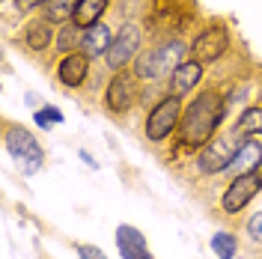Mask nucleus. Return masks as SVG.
Returning <instances> with one entry per match:
<instances>
[{
	"instance_id": "nucleus-1",
	"label": "nucleus",
	"mask_w": 262,
	"mask_h": 259,
	"mask_svg": "<svg viewBox=\"0 0 262 259\" xmlns=\"http://www.w3.org/2000/svg\"><path fill=\"white\" fill-rule=\"evenodd\" d=\"M224 122H227V93L217 83H206L182 111L173 155H185V152L196 155L209 140H214L221 134Z\"/></svg>"
},
{
	"instance_id": "nucleus-2",
	"label": "nucleus",
	"mask_w": 262,
	"mask_h": 259,
	"mask_svg": "<svg viewBox=\"0 0 262 259\" xmlns=\"http://www.w3.org/2000/svg\"><path fill=\"white\" fill-rule=\"evenodd\" d=\"M188 45L182 39H167L152 48L140 51V57L134 60V75L140 81H161L164 75H173V69L185 60Z\"/></svg>"
},
{
	"instance_id": "nucleus-3",
	"label": "nucleus",
	"mask_w": 262,
	"mask_h": 259,
	"mask_svg": "<svg viewBox=\"0 0 262 259\" xmlns=\"http://www.w3.org/2000/svg\"><path fill=\"white\" fill-rule=\"evenodd\" d=\"M3 146L6 152L12 155V161L21 167V173H39L42 164H45V149L36 140V134L24 128V125H15L12 119H3Z\"/></svg>"
},
{
	"instance_id": "nucleus-4",
	"label": "nucleus",
	"mask_w": 262,
	"mask_h": 259,
	"mask_svg": "<svg viewBox=\"0 0 262 259\" xmlns=\"http://www.w3.org/2000/svg\"><path fill=\"white\" fill-rule=\"evenodd\" d=\"M247 137H238L232 128H221V134L209 140L200 152L194 155V170L200 176H221L229 167V161L235 158V152L242 149Z\"/></svg>"
},
{
	"instance_id": "nucleus-5",
	"label": "nucleus",
	"mask_w": 262,
	"mask_h": 259,
	"mask_svg": "<svg viewBox=\"0 0 262 259\" xmlns=\"http://www.w3.org/2000/svg\"><path fill=\"white\" fill-rule=\"evenodd\" d=\"M182 111H185V104H182L179 96H167L161 98L146 116V125H143V137H146L149 143H164V140H170L176 128H179L182 122Z\"/></svg>"
},
{
	"instance_id": "nucleus-6",
	"label": "nucleus",
	"mask_w": 262,
	"mask_h": 259,
	"mask_svg": "<svg viewBox=\"0 0 262 259\" xmlns=\"http://www.w3.org/2000/svg\"><path fill=\"white\" fill-rule=\"evenodd\" d=\"M259 191H262V173L259 170H253V173H247V176L229 179L227 185H224V191H221L217 209H221L224 218H238Z\"/></svg>"
},
{
	"instance_id": "nucleus-7",
	"label": "nucleus",
	"mask_w": 262,
	"mask_h": 259,
	"mask_svg": "<svg viewBox=\"0 0 262 259\" xmlns=\"http://www.w3.org/2000/svg\"><path fill=\"white\" fill-rule=\"evenodd\" d=\"M140 98H143V81L134 75V69L116 72L107 83V90H104V107L114 116H125Z\"/></svg>"
},
{
	"instance_id": "nucleus-8",
	"label": "nucleus",
	"mask_w": 262,
	"mask_h": 259,
	"mask_svg": "<svg viewBox=\"0 0 262 259\" xmlns=\"http://www.w3.org/2000/svg\"><path fill=\"white\" fill-rule=\"evenodd\" d=\"M140 45H143V27L134 24V21H125V24L119 27V33H116L107 57H104L107 69H111V72H122L131 60L140 57Z\"/></svg>"
},
{
	"instance_id": "nucleus-9",
	"label": "nucleus",
	"mask_w": 262,
	"mask_h": 259,
	"mask_svg": "<svg viewBox=\"0 0 262 259\" xmlns=\"http://www.w3.org/2000/svg\"><path fill=\"white\" fill-rule=\"evenodd\" d=\"M229 48V33L224 24H209L203 33H196L191 42V60L200 63H214L221 60Z\"/></svg>"
},
{
	"instance_id": "nucleus-10",
	"label": "nucleus",
	"mask_w": 262,
	"mask_h": 259,
	"mask_svg": "<svg viewBox=\"0 0 262 259\" xmlns=\"http://www.w3.org/2000/svg\"><path fill=\"white\" fill-rule=\"evenodd\" d=\"M90 60L83 51H72V54H63V60L57 63V81L69 87V90H81L86 78H90Z\"/></svg>"
},
{
	"instance_id": "nucleus-11",
	"label": "nucleus",
	"mask_w": 262,
	"mask_h": 259,
	"mask_svg": "<svg viewBox=\"0 0 262 259\" xmlns=\"http://www.w3.org/2000/svg\"><path fill=\"white\" fill-rule=\"evenodd\" d=\"M262 167V140L259 137H247L242 149L235 152V158L229 161V167L221 173V176L227 179H235V176H247V173H253V170H259Z\"/></svg>"
},
{
	"instance_id": "nucleus-12",
	"label": "nucleus",
	"mask_w": 262,
	"mask_h": 259,
	"mask_svg": "<svg viewBox=\"0 0 262 259\" xmlns=\"http://www.w3.org/2000/svg\"><path fill=\"white\" fill-rule=\"evenodd\" d=\"M114 235H116V250H119V256L122 259H152L149 244H146V235H143L137 227H131V224H119Z\"/></svg>"
},
{
	"instance_id": "nucleus-13",
	"label": "nucleus",
	"mask_w": 262,
	"mask_h": 259,
	"mask_svg": "<svg viewBox=\"0 0 262 259\" xmlns=\"http://www.w3.org/2000/svg\"><path fill=\"white\" fill-rule=\"evenodd\" d=\"M200 81H203V63L200 60H182L170 75V96L185 98Z\"/></svg>"
},
{
	"instance_id": "nucleus-14",
	"label": "nucleus",
	"mask_w": 262,
	"mask_h": 259,
	"mask_svg": "<svg viewBox=\"0 0 262 259\" xmlns=\"http://www.w3.org/2000/svg\"><path fill=\"white\" fill-rule=\"evenodd\" d=\"M111 45H114V33H111V27L107 24H93V27H86V30L81 33V48L86 57H107V51H111Z\"/></svg>"
},
{
	"instance_id": "nucleus-15",
	"label": "nucleus",
	"mask_w": 262,
	"mask_h": 259,
	"mask_svg": "<svg viewBox=\"0 0 262 259\" xmlns=\"http://www.w3.org/2000/svg\"><path fill=\"white\" fill-rule=\"evenodd\" d=\"M51 42H54V24L45 21V18H33L30 24H27V30H24V45H27V51L42 54V51L51 48Z\"/></svg>"
},
{
	"instance_id": "nucleus-16",
	"label": "nucleus",
	"mask_w": 262,
	"mask_h": 259,
	"mask_svg": "<svg viewBox=\"0 0 262 259\" xmlns=\"http://www.w3.org/2000/svg\"><path fill=\"white\" fill-rule=\"evenodd\" d=\"M75 12H78V0H48L42 6V18L51 21L54 27H66L75 21Z\"/></svg>"
},
{
	"instance_id": "nucleus-17",
	"label": "nucleus",
	"mask_w": 262,
	"mask_h": 259,
	"mask_svg": "<svg viewBox=\"0 0 262 259\" xmlns=\"http://www.w3.org/2000/svg\"><path fill=\"white\" fill-rule=\"evenodd\" d=\"M238 137H259L262 134V104H250L242 111V116L229 125Z\"/></svg>"
},
{
	"instance_id": "nucleus-18",
	"label": "nucleus",
	"mask_w": 262,
	"mask_h": 259,
	"mask_svg": "<svg viewBox=\"0 0 262 259\" xmlns=\"http://www.w3.org/2000/svg\"><path fill=\"white\" fill-rule=\"evenodd\" d=\"M107 3L111 0H78V12H75V24L78 27H93L98 24V18L104 15V9H107Z\"/></svg>"
},
{
	"instance_id": "nucleus-19",
	"label": "nucleus",
	"mask_w": 262,
	"mask_h": 259,
	"mask_svg": "<svg viewBox=\"0 0 262 259\" xmlns=\"http://www.w3.org/2000/svg\"><path fill=\"white\" fill-rule=\"evenodd\" d=\"M209 247H212V253L217 259H235V253H238V235L232 229H221V232H214L209 239Z\"/></svg>"
},
{
	"instance_id": "nucleus-20",
	"label": "nucleus",
	"mask_w": 262,
	"mask_h": 259,
	"mask_svg": "<svg viewBox=\"0 0 262 259\" xmlns=\"http://www.w3.org/2000/svg\"><path fill=\"white\" fill-rule=\"evenodd\" d=\"M81 33H83V27H78L75 21L66 24V27H60V33H57V48L66 51V54H72L75 48H81Z\"/></svg>"
},
{
	"instance_id": "nucleus-21",
	"label": "nucleus",
	"mask_w": 262,
	"mask_h": 259,
	"mask_svg": "<svg viewBox=\"0 0 262 259\" xmlns=\"http://www.w3.org/2000/svg\"><path fill=\"white\" fill-rule=\"evenodd\" d=\"M33 116H36V125H39V128H54V125H63V111H60V107H54V104L39 107Z\"/></svg>"
},
{
	"instance_id": "nucleus-22",
	"label": "nucleus",
	"mask_w": 262,
	"mask_h": 259,
	"mask_svg": "<svg viewBox=\"0 0 262 259\" xmlns=\"http://www.w3.org/2000/svg\"><path fill=\"white\" fill-rule=\"evenodd\" d=\"M245 235L250 244H259L262 247V211H256V214H250L245 221Z\"/></svg>"
},
{
	"instance_id": "nucleus-23",
	"label": "nucleus",
	"mask_w": 262,
	"mask_h": 259,
	"mask_svg": "<svg viewBox=\"0 0 262 259\" xmlns=\"http://www.w3.org/2000/svg\"><path fill=\"white\" fill-rule=\"evenodd\" d=\"M75 253H78V259H107L104 250L96 244H75Z\"/></svg>"
},
{
	"instance_id": "nucleus-24",
	"label": "nucleus",
	"mask_w": 262,
	"mask_h": 259,
	"mask_svg": "<svg viewBox=\"0 0 262 259\" xmlns=\"http://www.w3.org/2000/svg\"><path fill=\"white\" fill-rule=\"evenodd\" d=\"M15 3L18 12H33V9H39V6H45L48 0H12Z\"/></svg>"
},
{
	"instance_id": "nucleus-25",
	"label": "nucleus",
	"mask_w": 262,
	"mask_h": 259,
	"mask_svg": "<svg viewBox=\"0 0 262 259\" xmlns=\"http://www.w3.org/2000/svg\"><path fill=\"white\" fill-rule=\"evenodd\" d=\"M39 259H51V256H48V253H39Z\"/></svg>"
},
{
	"instance_id": "nucleus-26",
	"label": "nucleus",
	"mask_w": 262,
	"mask_h": 259,
	"mask_svg": "<svg viewBox=\"0 0 262 259\" xmlns=\"http://www.w3.org/2000/svg\"><path fill=\"white\" fill-rule=\"evenodd\" d=\"M259 173H262V167H259Z\"/></svg>"
}]
</instances>
